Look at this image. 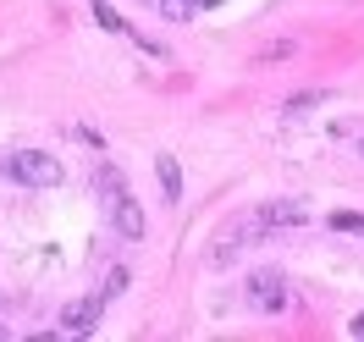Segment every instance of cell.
<instances>
[{"label": "cell", "instance_id": "5b68a950", "mask_svg": "<svg viewBox=\"0 0 364 342\" xmlns=\"http://www.w3.org/2000/svg\"><path fill=\"white\" fill-rule=\"evenodd\" d=\"M259 221L265 227H298V221H309V210L298 205V199H276V205L259 210Z\"/></svg>", "mask_w": 364, "mask_h": 342}, {"label": "cell", "instance_id": "7a4b0ae2", "mask_svg": "<svg viewBox=\"0 0 364 342\" xmlns=\"http://www.w3.org/2000/svg\"><path fill=\"white\" fill-rule=\"evenodd\" d=\"M249 304L259 315H282V309H287V276L276 271V265H259V271L249 276Z\"/></svg>", "mask_w": 364, "mask_h": 342}, {"label": "cell", "instance_id": "9c48e42d", "mask_svg": "<svg viewBox=\"0 0 364 342\" xmlns=\"http://www.w3.org/2000/svg\"><path fill=\"white\" fill-rule=\"evenodd\" d=\"M155 6H160V17H166V23H188V17L199 11V0H155Z\"/></svg>", "mask_w": 364, "mask_h": 342}, {"label": "cell", "instance_id": "9a60e30c", "mask_svg": "<svg viewBox=\"0 0 364 342\" xmlns=\"http://www.w3.org/2000/svg\"><path fill=\"white\" fill-rule=\"evenodd\" d=\"M144 6H155V0H144Z\"/></svg>", "mask_w": 364, "mask_h": 342}, {"label": "cell", "instance_id": "6da1fadb", "mask_svg": "<svg viewBox=\"0 0 364 342\" xmlns=\"http://www.w3.org/2000/svg\"><path fill=\"white\" fill-rule=\"evenodd\" d=\"M6 177L23 188H55L61 183V160L45 155V149H11L6 155Z\"/></svg>", "mask_w": 364, "mask_h": 342}, {"label": "cell", "instance_id": "ba28073f", "mask_svg": "<svg viewBox=\"0 0 364 342\" xmlns=\"http://www.w3.org/2000/svg\"><path fill=\"white\" fill-rule=\"evenodd\" d=\"M94 23L105 28V33H127V39H133V28H127V17H122L116 6H105V0H94Z\"/></svg>", "mask_w": 364, "mask_h": 342}, {"label": "cell", "instance_id": "277c9868", "mask_svg": "<svg viewBox=\"0 0 364 342\" xmlns=\"http://www.w3.org/2000/svg\"><path fill=\"white\" fill-rule=\"evenodd\" d=\"M94 193H100V205L116 210L127 199V177H122V166H94Z\"/></svg>", "mask_w": 364, "mask_h": 342}, {"label": "cell", "instance_id": "7c38bea8", "mask_svg": "<svg viewBox=\"0 0 364 342\" xmlns=\"http://www.w3.org/2000/svg\"><path fill=\"white\" fill-rule=\"evenodd\" d=\"M331 227H337V232H364V215H353V210H337V215H331Z\"/></svg>", "mask_w": 364, "mask_h": 342}, {"label": "cell", "instance_id": "30bf717a", "mask_svg": "<svg viewBox=\"0 0 364 342\" xmlns=\"http://www.w3.org/2000/svg\"><path fill=\"white\" fill-rule=\"evenodd\" d=\"M320 100H326V94H320V89H304V94H293V100H287V111H282V116H287V122H293V116H304V111H315Z\"/></svg>", "mask_w": 364, "mask_h": 342}, {"label": "cell", "instance_id": "4fadbf2b", "mask_svg": "<svg viewBox=\"0 0 364 342\" xmlns=\"http://www.w3.org/2000/svg\"><path fill=\"white\" fill-rule=\"evenodd\" d=\"M353 337H364V315H353Z\"/></svg>", "mask_w": 364, "mask_h": 342}, {"label": "cell", "instance_id": "8992f818", "mask_svg": "<svg viewBox=\"0 0 364 342\" xmlns=\"http://www.w3.org/2000/svg\"><path fill=\"white\" fill-rule=\"evenodd\" d=\"M155 171H160V188H166V199L177 205V199H182V166H177V155H155Z\"/></svg>", "mask_w": 364, "mask_h": 342}, {"label": "cell", "instance_id": "2e32d148", "mask_svg": "<svg viewBox=\"0 0 364 342\" xmlns=\"http://www.w3.org/2000/svg\"><path fill=\"white\" fill-rule=\"evenodd\" d=\"M359 149H364V144H359Z\"/></svg>", "mask_w": 364, "mask_h": 342}, {"label": "cell", "instance_id": "5bb4252c", "mask_svg": "<svg viewBox=\"0 0 364 342\" xmlns=\"http://www.w3.org/2000/svg\"><path fill=\"white\" fill-rule=\"evenodd\" d=\"M199 6H221V0H199Z\"/></svg>", "mask_w": 364, "mask_h": 342}, {"label": "cell", "instance_id": "8fae6325", "mask_svg": "<svg viewBox=\"0 0 364 342\" xmlns=\"http://www.w3.org/2000/svg\"><path fill=\"white\" fill-rule=\"evenodd\" d=\"M122 287H127V271H122V265H116V271L105 276V287H100V298H105V304H111V298H122Z\"/></svg>", "mask_w": 364, "mask_h": 342}, {"label": "cell", "instance_id": "52a82bcc", "mask_svg": "<svg viewBox=\"0 0 364 342\" xmlns=\"http://www.w3.org/2000/svg\"><path fill=\"white\" fill-rule=\"evenodd\" d=\"M111 221H116V232H122V237H144V210H138L133 199H122V205L111 210Z\"/></svg>", "mask_w": 364, "mask_h": 342}, {"label": "cell", "instance_id": "3957f363", "mask_svg": "<svg viewBox=\"0 0 364 342\" xmlns=\"http://www.w3.org/2000/svg\"><path fill=\"white\" fill-rule=\"evenodd\" d=\"M100 315H105V298H72L67 309H61V331H72V337H83V331H94L100 326Z\"/></svg>", "mask_w": 364, "mask_h": 342}]
</instances>
